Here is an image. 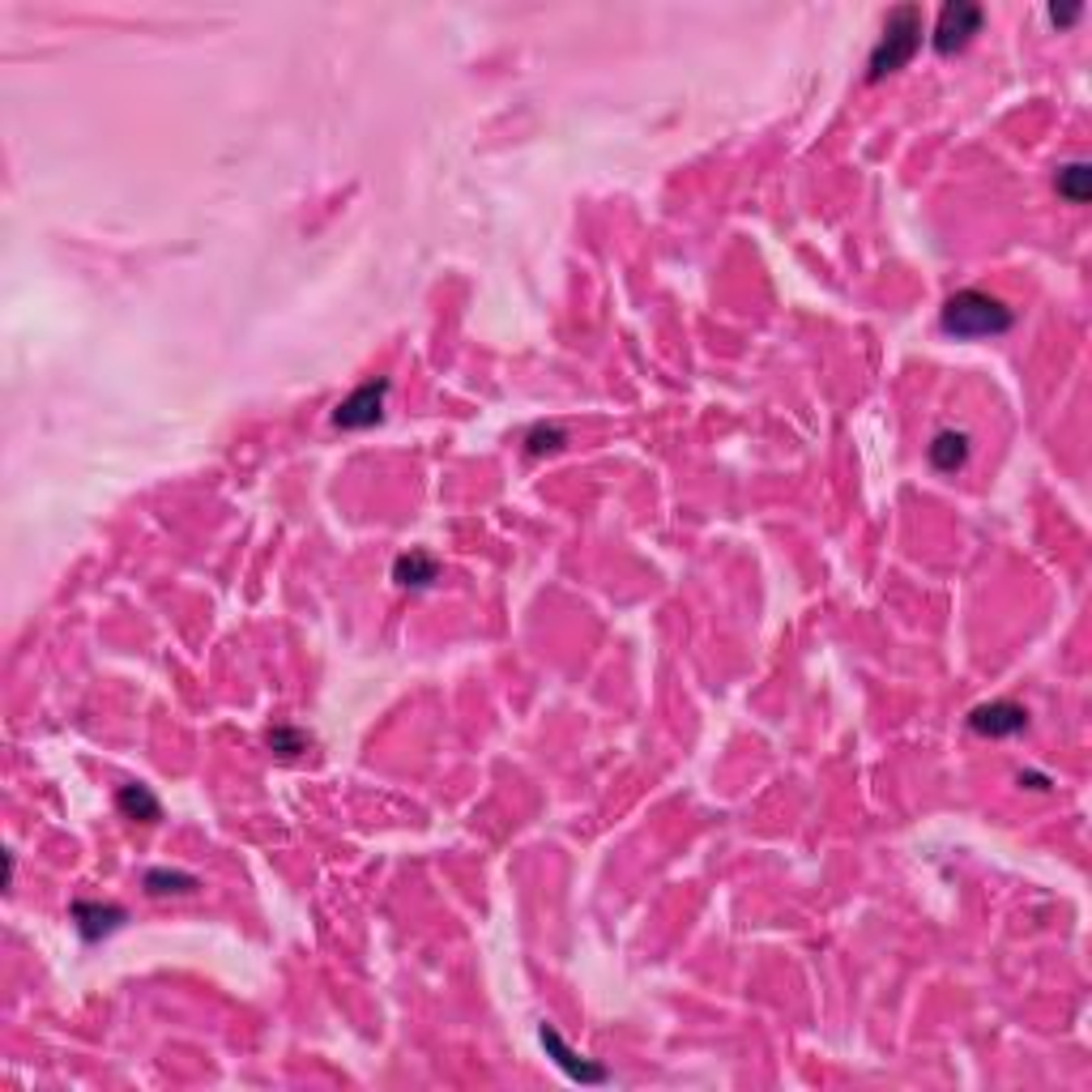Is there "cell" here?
I'll return each instance as SVG.
<instances>
[{"label":"cell","instance_id":"cell-2","mask_svg":"<svg viewBox=\"0 0 1092 1092\" xmlns=\"http://www.w3.org/2000/svg\"><path fill=\"white\" fill-rule=\"evenodd\" d=\"M922 48V9L918 4H896L884 22V35L871 51V64H866V82H884L888 73L905 69L913 56Z\"/></svg>","mask_w":1092,"mask_h":1092},{"label":"cell","instance_id":"cell-3","mask_svg":"<svg viewBox=\"0 0 1092 1092\" xmlns=\"http://www.w3.org/2000/svg\"><path fill=\"white\" fill-rule=\"evenodd\" d=\"M978 31H982V9L969 4V0H947L944 9H939V22H935L931 44H935L939 56H951V51L964 48Z\"/></svg>","mask_w":1092,"mask_h":1092},{"label":"cell","instance_id":"cell-14","mask_svg":"<svg viewBox=\"0 0 1092 1092\" xmlns=\"http://www.w3.org/2000/svg\"><path fill=\"white\" fill-rule=\"evenodd\" d=\"M563 445V432L559 427H534L530 432V452L538 457V452H555V448Z\"/></svg>","mask_w":1092,"mask_h":1092},{"label":"cell","instance_id":"cell-15","mask_svg":"<svg viewBox=\"0 0 1092 1092\" xmlns=\"http://www.w3.org/2000/svg\"><path fill=\"white\" fill-rule=\"evenodd\" d=\"M1076 17H1080V9H1076V4H1071V9H1049V22H1054V26H1071Z\"/></svg>","mask_w":1092,"mask_h":1092},{"label":"cell","instance_id":"cell-12","mask_svg":"<svg viewBox=\"0 0 1092 1092\" xmlns=\"http://www.w3.org/2000/svg\"><path fill=\"white\" fill-rule=\"evenodd\" d=\"M146 888H149V896L193 893V888H197V879H193V875H180V871H149Z\"/></svg>","mask_w":1092,"mask_h":1092},{"label":"cell","instance_id":"cell-7","mask_svg":"<svg viewBox=\"0 0 1092 1092\" xmlns=\"http://www.w3.org/2000/svg\"><path fill=\"white\" fill-rule=\"evenodd\" d=\"M538 1038H543V1045L550 1049V1058H555V1063H559V1067H563L568 1076H572V1080H581V1084H602V1080H606V1071H602V1067H590L585 1058H577V1054H572V1049L563 1045V1038H559V1033L550 1029V1024H543V1029H538Z\"/></svg>","mask_w":1092,"mask_h":1092},{"label":"cell","instance_id":"cell-6","mask_svg":"<svg viewBox=\"0 0 1092 1092\" xmlns=\"http://www.w3.org/2000/svg\"><path fill=\"white\" fill-rule=\"evenodd\" d=\"M73 922H77L82 939H102V935H111V931L124 922V909H120V905L77 900V905H73Z\"/></svg>","mask_w":1092,"mask_h":1092},{"label":"cell","instance_id":"cell-8","mask_svg":"<svg viewBox=\"0 0 1092 1092\" xmlns=\"http://www.w3.org/2000/svg\"><path fill=\"white\" fill-rule=\"evenodd\" d=\"M926 457H931V465L939 470V474H956L964 461H969V432H956V427H947L939 432L931 448H926Z\"/></svg>","mask_w":1092,"mask_h":1092},{"label":"cell","instance_id":"cell-13","mask_svg":"<svg viewBox=\"0 0 1092 1092\" xmlns=\"http://www.w3.org/2000/svg\"><path fill=\"white\" fill-rule=\"evenodd\" d=\"M269 747L282 755V760H295L299 751H307L312 739L303 735V730H291V726H278V730H269Z\"/></svg>","mask_w":1092,"mask_h":1092},{"label":"cell","instance_id":"cell-4","mask_svg":"<svg viewBox=\"0 0 1092 1092\" xmlns=\"http://www.w3.org/2000/svg\"><path fill=\"white\" fill-rule=\"evenodd\" d=\"M385 398H389V380H385V376H380V380H367V385H359V389L333 410V423H338L342 432L376 427L380 414H385Z\"/></svg>","mask_w":1092,"mask_h":1092},{"label":"cell","instance_id":"cell-10","mask_svg":"<svg viewBox=\"0 0 1092 1092\" xmlns=\"http://www.w3.org/2000/svg\"><path fill=\"white\" fill-rule=\"evenodd\" d=\"M116 811H120L124 820H142V824H154V820L162 815V806H158V798L149 794V786H120Z\"/></svg>","mask_w":1092,"mask_h":1092},{"label":"cell","instance_id":"cell-9","mask_svg":"<svg viewBox=\"0 0 1092 1092\" xmlns=\"http://www.w3.org/2000/svg\"><path fill=\"white\" fill-rule=\"evenodd\" d=\"M436 577H440V563L427 550H405V555H398V563H393V581L405 585V590H427Z\"/></svg>","mask_w":1092,"mask_h":1092},{"label":"cell","instance_id":"cell-5","mask_svg":"<svg viewBox=\"0 0 1092 1092\" xmlns=\"http://www.w3.org/2000/svg\"><path fill=\"white\" fill-rule=\"evenodd\" d=\"M1024 726H1029V708L1016 700H991L969 713V730L982 739H1007V735H1020Z\"/></svg>","mask_w":1092,"mask_h":1092},{"label":"cell","instance_id":"cell-11","mask_svg":"<svg viewBox=\"0 0 1092 1092\" xmlns=\"http://www.w3.org/2000/svg\"><path fill=\"white\" fill-rule=\"evenodd\" d=\"M1054 189H1058V197L1063 201L1084 205V201H1089V189H1092L1089 162H1063V167H1058V175H1054Z\"/></svg>","mask_w":1092,"mask_h":1092},{"label":"cell","instance_id":"cell-1","mask_svg":"<svg viewBox=\"0 0 1092 1092\" xmlns=\"http://www.w3.org/2000/svg\"><path fill=\"white\" fill-rule=\"evenodd\" d=\"M939 325L951 338H998L1011 329V307H1003L986 291H956L947 295Z\"/></svg>","mask_w":1092,"mask_h":1092}]
</instances>
